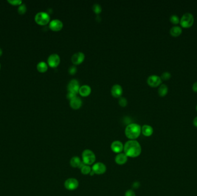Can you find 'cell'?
<instances>
[{
	"mask_svg": "<svg viewBox=\"0 0 197 196\" xmlns=\"http://www.w3.org/2000/svg\"><path fill=\"white\" fill-rule=\"evenodd\" d=\"M127 157L136 158L140 155L142 148L140 144L135 140H130L125 143L123 148Z\"/></svg>",
	"mask_w": 197,
	"mask_h": 196,
	"instance_id": "1",
	"label": "cell"
},
{
	"mask_svg": "<svg viewBox=\"0 0 197 196\" xmlns=\"http://www.w3.org/2000/svg\"><path fill=\"white\" fill-rule=\"evenodd\" d=\"M141 132V126L136 123H131L125 128V135L130 140H135L139 137Z\"/></svg>",
	"mask_w": 197,
	"mask_h": 196,
	"instance_id": "2",
	"label": "cell"
},
{
	"mask_svg": "<svg viewBox=\"0 0 197 196\" xmlns=\"http://www.w3.org/2000/svg\"><path fill=\"white\" fill-rule=\"evenodd\" d=\"M82 159L84 164L90 166L95 162L96 156L91 150H85L82 153Z\"/></svg>",
	"mask_w": 197,
	"mask_h": 196,
	"instance_id": "3",
	"label": "cell"
},
{
	"mask_svg": "<svg viewBox=\"0 0 197 196\" xmlns=\"http://www.w3.org/2000/svg\"><path fill=\"white\" fill-rule=\"evenodd\" d=\"M194 19L193 15L191 13H185L180 20V25L184 28H188L192 26L194 23Z\"/></svg>",
	"mask_w": 197,
	"mask_h": 196,
	"instance_id": "4",
	"label": "cell"
},
{
	"mask_svg": "<svg viewBox=\"0 0 197 196\" xmlns=\"http://www.w3.org/2000/svg\"><path fill=\"white\" fill-rule=\"evenodd\" d=\"M50 20V17L49 14L44 12L38 13L35 17V20L36 22L41 25H46L47 23L49 22Z\"/></svg>",
	"mask_w": 197,
	"mask_h": 196,
	"instance_id": "5",
	"label": "cell"
},
{
	"mask_svg": "<svg viewBox=\"0 0 197 196\" xmlns=\"http://www.w3.org/2000/svg\"><path fill=\"white\" fill-rule=\"evenodd\" d=\"M79 183L76 178H70L66 179L64 183L65 187L68 190H75L78 187Z\"/></svg>",
	"mask_w": 197,
	"mask_h": 196,
	"instance_id": "6",
	"label": "cell"
},
{
	"mask_svg": "<svg viewBox=\"0 0 197 196\" xmlns=\"http://www.w3.org/2000/svg\"><path fill=\"white\" fill-rule=\"evenodd\" d=\"M106 165L101 162H98L94 164L92 168V171L96 174H103L106 172Z\"/></svg>",
	"mask_w": 197,
	"mask_h": 196,
	"instance_id": "7",
	"label": "cell"
},
{
	"mask_svg": "<svg viewBox=\"0 0 197 196\" xmlns=\"http://www.w3.org/2000/svg\"><path fill=\"white\" fill-rule=\"evenodd\" d=\"M49 65L51 67H56L60 63V57L56 54L50 55L47 59Z\"/></svg>",
	"mask_w": 197,
	"mask_h": 196,
	"instance_id": "8",
	"label": "cell"
},
{
	"mask_svg": "<svg viewBox=\"0 0 197 196\" xmlns=\"http://www.w3.org/2000/svg\"><path fill=\"white\" fill-rule=\"evenodd\" d=\"M147 82L151 86L156 87L162 83V78L158 76L152 75L148 78Z\"/></svg>",
	"mask_w": 197,
	"mask_h": 196,
	"instance_id": "9",
	"label": "cell"
},
{
	"mask_svg": "<svg viewBox=\"0 0 197 196\" xmlns=\"http://www.w3.org/2000/svg\"><path fill=\"white\" fill-rule=\"evenodd\" d=\"M80 84L78 81L76 79H73L69 81L67 85V90L69 92L74 93L77 94L80 89Z\"/></svg>",
	"mask_w": 197,
	"mask_h": 196,
	"instance_id": "10",
	"label": "cell"
},
{
	"mask_svg": "<svg viewBox=\"0 0 197 196\" xmlns=\"http://www.w3.org/2000/svg\"><path fill=\"white\" fill-rule=\"evenodd\" d=\"M85 59V55L82 52H77L72 55L71 61L74 65H79Z\"/></svg>",
	"mask_w": 197,
	"mask_h": 196,
	"instance_id": "11",
	"label": "cell"
},
{
	"mask_svg": "<svg viewBox=\"0 0 197 196\" xmlns=\"http://www.w3.org/2000/svg\"><path fill=\"white\" fill-rule=\"evenodd\" d=\"M124 146L122 142L119 141H115L112 142L111 145V149L114 153H120L123 150Z\"/></svg>",
	"mask_w": 197,
	"mask_h": 196,
	"instance_id": "12",
	"label": "cell"
},
{
	"mask_svg": "<svg viewBox=\"0 0 197 196\" xmlns=\"http://www.w3.org/2000/svg\"><path fill=\"white\" fill-rule=\"evenodd\" d=\"M49 27L54 31H58L62 28L63 22L58 19L53 20L49 24Z\"/></svg>",
	"mask_w": 197,
	"mask_h": 196,
	"instance_id": "13",
	"label": "cell"
},
{
	"mask_svg": "<svg viewBox=\"0 0 197 196\" xmlns=\"http://www.w3.org/2000/svg\"><path fill=\"white\" fill-rule=\"evenodd\" d=\"M111 94L114 97H120L122 94L123 89L120 85L115 84V85H113L112 87H111Z\"/></svg>",
	"mask_w": 197,
	"mask_h": 196,
	"instance_id": "14",
	"label": "cell"
},
{
	"mask_svg": "<svg viewBox=\"0 0 197 196\" xmlns=\"http://www.w3.org/2000/svg\"><path fill=\"white\" fill-rule=\"evenodd\" d=\"M127 158L125 153H120L115 156V161L118 164L123 165L127 162Z\"/></svg>",
	"mask_w": 197,
	"mask_h": 196,
	"instance_id": "15",
	"label": "cell"
},
{
	"mask_svg": "<svg viewBox=\"0 0 197 196\" xmlns=\"http://www.w3.org/2000/svg\"><path fill=\"white\" fill-rule=\"evenodd\" d=\"M83 104L82 99L78 97H76L75 98L70 100V107L75 109L80 108Z\"/></svg>",
	"mask_w": 197,
	"mask_h": 196,
	"instance_id": "16",
	"label": "cell"
},
{
	"mask_svg": "<svg viewBox=\"0 0 197 196\" xmlns=\"http://www.w3.org/2000/svg\"><path fill=\"white\" fill-rule=\"evenodd\" d=\"M78 92L81 96L86 97L90 94L91 92V88L89 85H84L80 87Z\"/></svg>",
	"mask_w": 197,
	"mask_h": 196,
	"instance_id": "17",
	"label": "cell"
},
{
	"mask_svg": "<svg viewBox=\"0 0 197 196\" xmlns=\"http://www.w3.org/2000/svg\"><path fill=\"white\" fill-rule=\"evenodd\" d=\"M141 132L145 136H151L153 134V128L149 125H144L141 128Z\"/></svg>",
	"mask_w": 197,
	"mask_h": 196,
	"instance_id": "18",
	"label": "cell"
},
{
	"mask_svg": "<svg viewBox=\"0 0 197 196\" xmlns=\"http://www.w3.org/2000/svg\"><path fill=\"white\" fill-rule=\"evenodd\" d=\"M82 162L83 161H81L80 158L78 156H74L71 159L70 161V164L71 166L74 168H77V167L78 168L80 164L82 163Z\"/></svg>",
	"mask_w": 197,
	"mask_h": 196,
	"instance_id": "19",
	"label": "cell"
},
{
	"mask_svg": "<svg viewBox=\"0 0 197 196\" xmlns=\"http://www.w3.org/2000/svg\"><path fill=\"white\" fill-rule=\"evenodd\" d=\"M170 33L173 36H178L182 32V29L179 26H174L170 30Z\"/></svg>",
	"mask_w": 197,
	"mask_h": 196,
	"instance_id": "20",
	"label": "cell"
},
{
	"mask_svg": "<svg viewBox=\"0 0 197 196\" xmlns=\"http://www.w3.org/2000/svg\"><path fill=\"white\" fill-rule=\"evenodd\" d=\"M168 92V86L165 84L161 85L158 89L159 94L162 97L165 96L167 94Z\"/></svg>",
	"mask_w": 197,
	"mask_h": 196,
	"instance_id": "21",
	"label": "cell"
},
{
	"mask_svg": "<svg viewBox=\"0 0 197 196\" xmlns=\"http://www.w3.org/2000/svg\"><path fill=\"white\" fill-rule=\"evenodd\" d=\"M37 69L41 73H44L47 70L48 66L45 62H41L37 65Z\"/></svg>",
	"mask_w": 197,
	"mask_h": 196,
	"instance_id": "22",
	"label": "cell"
},
{
	"mask_svg": "<svg viewBox=\"0 0 197 196\" xmlns=\"http://www.w3.org/2000/svg\"><path fill=\"white\" fill-rule=\"evenodd\" d=\"M81 173L84 175L89 174L92 172V169L89 165L84 164L81 169Z\"/></svg>",
	"mask_w": 197,
	"mask_h": 196,
	"instance_id": "23",
	"label": "cell"
},
{
	"mask_svg": "<svg viewBox=\"0 0 197 196\" xmlns=\"http://www.w3.org/2000/svg\"><path fill=\"white\" fill-rule=\"evenodd\" d=\"M170 21L174 24H177L180 22V20L179 17L176 14H172L170 17Z\"/></svg>",
	"mask_w": 197,
	"mask_h": 196,
	"instance_id": "24",
	"label": "cell"
},
{
	"mask_svg": "<svg viewBox=\"0 0 197 196\" xmlns=\"http://www.w3.org/2000/svg\"><path fill=\"white\" fill-rule=\"evenodd\" d=\"M93 10L96 14H99L102 10L101 6L98 4H95L93 5Z\"/></svg>",
	"mask_w": 197,
	"mask_h": 196,
	"instance_id": "25",
	"label": "cell"
},
{
	"mask_svg": "<svg viewBox=\"0 0 197 196\" xmlns=\"http://www.w3.org/2000/svg\"><path fill=\"white\" fill-rule=\"evenodd\" d=\"M26 11H27V7L24 4H22L18 9V12L20 14H24L26 12Z\"/></svg>",
	"mask_w": 197,
	"mask_h": 196,
	"instance_id": "26",
	"label": "cell"
},
{
	"mask_svg": "<svg viewBox=\"0 0 197 196\" xmlns=\"http://www.w3.org/2000/svg\"><path fill=\"white\" fill-rule=\"evenodd\" d=\"M119 104H120V106H122V107H126L127 104V101L126 98L120 97V99H119Z\"/></svg>",
	"mask_w": 197,
	"mask_h": 196,
	"instance_id": "27",
	"label": "cell"
},
{
	"mask_svg": "<svg viewBox=\"0 0 197 196\" xmlns=\"http://www.w3.org/2000/svg\"><path fill=\"white\" fill-rule=\"evenodd\" d=\"M171 77V74L169 72H164L162 75V76H161V78L164 79V80H168Z\"/></svg>",
	"mask_w": 197,
	"mask_h": 196,
	"instance_id": "28",
	"label": "cell"
},
{
	"mask_svg": "<svg viewBox=\"0 0 197 196\" xmlns=\"http://www.w3.org/2000/svg\"><path fill=\"white\" fill-rule=\"evenodd\" d=\"M8 2L12 5H19L22 3L21 0H8Z\"/></svg>",
	"mask_w": 197,
	"mask_h": 196,
	"instance_id": "29",
	"label": "cell"
},
{
	"mask_svg": "<svg viewBox=\"0 0 197 196\" xmlns=\"http://www.w3.org/2000/svg\"><path fill=\"white\" fill-rule=\"evenodd\" d=\"M77 72V68L76 66H72L69 68V73L70 74H75Z\"/></svg>",
	"mask_w": 197,
	"mask_h": 196,
	"instance_id": "30",
	"label": "cell"
},
{
	"mask_svg": "<svg viewBox=\"0 0 197 196\" xmlns=\"http://www.w3.org/2000/svg\"><path fill=\"white\" fill-rule=\"evenodd\" d=\"M76 94H76V93H72V92H68V93L67 94V98H69L70 100V99L76 97Z\"/></svg>",
	"mask_w": 197,
	"mask_h": 196,
	"instance_id": "31",
	"label": "cell"
},
{
	"mask_svg": "<svg viewBox=\"0 0 197 196\" xmlns=\"http://www.w3.org/2000/svg\"><path fill=\"white\" fill-rule=\"evenodd\" d=\"M125 196H136L134 192L132 190H128L125 193Z\"/></svg>",
	"mask_w": 197,
	"mask_h": 196,
	"instance_id": "32",
	"label": "cell"
},
{
	"mask_svg": "<svg viewBox=\"0 0 197 196\" xmlns=\"http://www.w3.org/2000/svg\"><path fill=\"white\" fill-rule=\"evenodd\" d=\"M193 90L194 92H197V81L195 83H194V84L193 85Z\"/></svg>",
	"mask_w": 197,
	"mask_h": 196,
	"instance_id": "33",
	"label": "cell"
},
{
	"mask_svg": "<svg viewBox=\"0 0 197 196\" xmlns=\"http://www.w3.org/2000/svg\"><path fill=\"white\" fill-rule=\"evenodd\" d=\"M193 124H194V125L196 127H197V117H196L194 118V120H193Z\"/></svg>",
	"mask_w": 197,
	"mask_h": 196,
	"instance_id": "34",
	"label": "cell"
},
{
	"mask_svg": "<svg viewBox=\"0 0 197 196\" xmlns=\"http://www.w3.org/2000/svg\"><path fill=\"white\" fill-rule=\"evenodd\" d=\"M2 50L0 48V56L2 55Z\"/></svg>",
	"mask_w": 197,
	"mask_h": 196,
	"instance_id": "35",
	"label": "cell"
},
{
	"mask_svg": "<svg viewBox=\"0 0 197 196\" xmlns=\"http://www.w3.org/2000/svg\"><path fill=\"white\" fill-rule=\"evenodd\" d=\"M196 109H197V106H196Z\"/></svg>",
	"mask_w": 197,
	"mask_h": 196,
	"instance_id": "36",
	"label": "cell"
},
{
	"mask_svg": "<svg viewBox=\"0 0 197 196\" xmlns=\"http://www.w3.org/2000/svg\"><path fill=\"white\" fill-rule=\"evenodd\" d=\"M0 68H1V65H0Z\"/></svg>",
	"mask_w": 197,
	"mask_h": 196,
	"instance_id": "37",
	"label": "cell"
}]
</instances>
